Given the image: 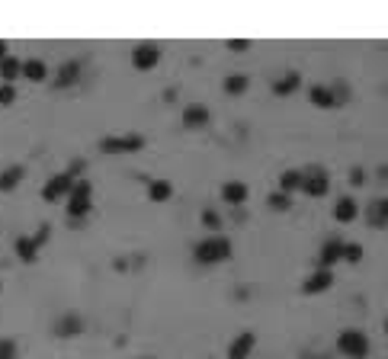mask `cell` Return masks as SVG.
Returning <instances> with one entry per match:
<instances>
[{
    "instance_id": "obj_12",
    "label": "cell",
    "mask_w": 388,
    "mask_h": 359,
    "mask_svg": "<svg viewBox=\"0 0 388 359\" xmlns=\"http://www.w3.org/2000/svg\"><path fill=\"white\" fill-rule=\"evenodd\" d=\"M209 126V109L193 103V106L183 109V128H206Z\"/></svg>"
},
{
    "instance_id": "obj_30",
    "label": "cell",
    "mask_w": 388,
    "mask_h": 359,
    "mask_svg": "<svg viewBox=\"0 0 388 359\" xmlns=\"http://www.w3.org/2000/svg\"><path fill=\"white\" fill-rule=\"evenodd\" d=\"M228 49H232V51H244V49H250V42H248V39H232V42H228Z\"/></svg>"
},
{
    "instance_id": "obj_25",
    "label": "cell",
    "mask_w": 388,
    "mask_h": 359,
    "mask_svg": "<svg viewBox=\"0 0 388 359\" xmlns=\"http://www.w3.org/2000/svg\"><path fill=\"white\" fill-rule=\"evenodd\" d=\"M248 87H250V77H248V74H232V77H225V93H232V97L244 93Z\"/></svg>"
},
{
    "instance_id": "obj_16",
    "label": "cell",
    "mask_w": 388,
    "mask_h": 359,
    "mask_svg": "<svg viewBox=\"0 0 388 359\" xmlns=\"http://www.w3.org/2000/svg\"><path fill=\"white\" fill-rule=\"evenodd\" d=\"M81 331H83L81 315H61L58 321H55V334L58 337H77Z\"/></svg>"
},
{
    "instance_id": "obj_19",
    "label": "cell",
    "mask_w": 388,
    "mask_h": 359,
    "mask_svg": "<svg viewBox=\"0 0 388 359\" xmlns=\"http://www.w3.org/2000/svg\"><path fill=\"white\" fill-rule=\"evenodd\" d=\"M77 77H81V65H77V61H65V65L58 67L55 87H71V84H77Z\"/></svg>"
},
{
    "instance_id": "obj_32",
    "label": "cell",
    "mask_w": 388,
    "mask_h": 359,
    "mask_svg": "<svg viewBox=\"0 0 388 359\" xmlns=\"http://www.w3.org/2000/svg\"><path fill=\"white\" fill-rule=\"evenodd\" d=\"M350 183H353V186H359V183H363V170H359V167H356V170H350Z\"/></svg>"
},
{
    "instance_id": "obj_11",
    "label": "cell",
    "mask_w": 388,
    "mask_h": 359,
    "mask_svg": "<svg viewBox=\"0 0 388 359\" xmlns=\"http://www.w3.org/2000/svg\"><path fill=\"white\" fill-rule=\"evenodd\" d=\"M254 347H257V334L254 331H244V334H238L234 343L228 347V359H248Z\"/></svg>"
},
{
    "instance_id": "obj_4",
    "label": "cell",
    "mask_w": 388,
    "mask_h": 359,
    "mask_svg": "<svg viewBox=\"0 0 388 359\" xmlns=\"http://www.w3.org/2000/svg\"><path fill=\"white\" fill-rule=\"evenodd\" d=\"M145 148V138L141 135H106L99 142V151L103 154H132V151Z\"/></svg>"
},
{
    "instance_id": "obj_22",
    "label": "cell",
    "mask_w": 388,
    "mask_h": 359,
    "mask_svg": "<svg viewBox=\"0 0 388 359\" xmlns=\"http://www.w3.org/2000/svg\"><path fill=\"white\" fill-rule=\"evenodd\" d=\"M174 196V186L167 183V180H148V199L151 202H167Z\"/></svg>"
},
{
    "instance_id": "obj_34",
    "label": "cell",
    "mask_w": 388,
    "mask_h": 359,
    "mask_svg": "<svg viewBox=\"0 0 388 359\" xmlns=\"http://www.w3.org/2000/svg\"><path fill=\"white\" fill-rule=\"evenodd\" d=\"M312 359H328V356H312Z\"/></svg>"
},
{
    "instance_id": "obj_28",
    "label": "cell",
    "mask_w": 388,
    "mask_h": 359,
    "mask_svg": "<svg viewBox=\"0 0 388 359\" xmlns=\"http://www.w3.org/2000/svg\"><path fill=\"white\" fill-rule=\"evenodd\" d=\"M19 347L17 340H10V337H0V359H17Z\"/></svg>"
},
{
    "instance_id": "obj_29",
    "label": "cell",
    "mask_w": 388,
    "mask_h": 359,
    "mask_svg": "<svg viewBox=\"0 0 388 359\" xmlns=\"http://www.w3.org/2000/svg\"><path fill=\"white\" fill-rule=\"evenodd\" d=\"M13 100H17V87H13V84H0V103H3V106H10Z\"/></svg>"
},
{
    "instance_id": "obj_33",
    "label": "cell",
    "mask_w": 388,
    "mask_h": 359,
    "mask_svg": "<svg viewBox=\"0 0 388 359\" xmlns=\"http://www.w3.org/2000/svg\"><path fill=\"white\" fill-rule=\"evenodd\" d=\"M7 58V42H0V61Z\"/></svg>"
},
{
    "instance_id": "obj_18",
    "label": "cell",
    "mask_w": 388,
    "mask_h": 359,
    "mask_svg": "<svg viewBox=\"0 0 388 359\" xmlns=\"http://www.w3.org/2000/svg\"><path fill=\"white\" fill-rule=\"evenodd\" d=\"M356 215H359V206H356V199H350V196H340L337 206H334V218H337V222H353Z\"/></svg>"
},
{
    "instance_id": "obj_24",
    "label": "cell",
    "mask_w": 388,
    "mask_h": 359,
    "mask_svg": "<svg viewBox=\"0 0 388 359\" xmlns=\"http://www.w3.org/2000/svg\"><path fill=\"white\" fill-rule=\"evenodd\" d=\"M292 190H302V170H282L280 174V192L289 196Z\"/></svg>"
},
{
    "instance_id": "obj_5",
    "label": "cell",
    "mask_w": 388,
    "mask_h": 359,
    "mask_svg": "<svg viewBox=\"0 0 388 359\" xmlns=\"http://www.w3.org/2000/svg\"><path fill=\"white\" fill-rule=\"evenodd\" d=\"M328 190H330V176H328V170H321V167H308V170H302V192L305 196H328Z\"/></svg>"
},
{
    "instance_id": "obj_14",
    "label": "cell",
    "mask_w": 388,
    "mask_h": 359,
    "mask_svg": "<svg viewBox=\"0 0 388 359\" xmlns=\"http://www.w3.org/2000/svg\"><path fill=\"white\" fill-rule=\"evenodd\" d=\"M340 247H343V241L330 237V241L321 247V253H318V269H330V267H334V263L340 260Z\"/></svg>"
},
{
    "instance_id": "obj_31",
    "label": "cell",
    "mask_w": 388,
    "mask_h": 359,
    "mask_svg": "<svg viewBox=\"0 0 388 359\" xmlns=\"http://www.w3.org/2000/svg\"><path fill=\"white\" fill-rule=\"evenodd\" d=\"M202 222H206L209 228H218V225H222V222H218V215H215V212H202Z\"/></svg>"
},
{
    "instance_id": "obj_26",
    "label": "cell",
    "mask_w": 388,
    "mask_h": 359,
    "mask_svg": "<svg viewBox=\"0 0 388 359\" xmlns=\"http://www.w3.org/2000/svg\"><path fill=\"white\" fill-rule=\"evenodd\" d=\"M340 260L359 263V260H363V244H343V247H340Z\"/></svg>"
},
{
    "instance_id": "obj_7",
    "label": "cell",
    "mask_w": 388,
    "mask_h": 359,
    "mask_svg": "<svg viewBox=\"0 0 388 359\" xmlns=\"http://www.w3.org/2000/svg\"><path fill=\"white\" fill-rule=\"evenodd\" d=\"M71 190H74V180H71L67 174H55L49 183L42 186V199L58 202V199H65V196H71Z\"/></svg>"
},
{
    "instance_id": "obj_23",
    "label": "cell",
    "mask_w": 388,
    "mask_h": 359,
    "mask_svg": "<svg viewBox=\"0 0 388 359\" xmlns=\"http://www.w3.org/2000/svg\"><path fill=\"white\" fill-rule=\"evenodd\" d=\"M366 218H369V225L375 228V225H388V199H375L369 206V212H366Z\"/></svg>"
},
{
    "instance_id": "obj_15",
    "label": "cell",
    "mask_w": 388,
    "mask_h": 359,
    "mask_svg": "<svg viewBox=\"0 0 388 359\" xmlns=\"http://www.w3.org/2000/svg\"><path fill=\"white\" fill-rule=\"evenodd\" d=\"M308 100H312L318 109L340 106V103H337V97H334V90H330V87H324V84H314L312 90H308Z\"/></svg>"
},
{
    "instance_id": "obj_21",
    "label": "cell",
    "mask_w": 388,
    "mask_h": 359,
    "mask_svg": "<svg viewBox=\"0 0 388 359\" xmlns=\"http://www.w3.org/2000/svg\"><path fill=\"white\" fill-rule=\"evenodd\" d=\"M19 71H23V61H19L17 55H7V58L0 61V77H3V84H13L19 77Z\"/></svg>"
},
{
    "instance_id": "obj_10",
    "label": "cell",
    "mask_w": 388,
    "mask_h": 359,
    "mask_svg": "<svg viewBox=\"0 0 388 359\" xmlns=\"http://www.w3.org/2000/svg\"><path fill=\"white\" fill-rule=\"evenodd\" d=\"M248 196H250V190H248V183H241V180H225V186H222V199L228 202V206H244L248 202Z\"/></svg>"
},
{
    "instance_id": "obj_1",
    "label": "cell",
    "mask_w": 388,
    "mask_h": 359,
    "mask_svg": "<svg viewBox=\"0 0 388 359\" xmlns=\"http://www.w3.org/2000/svg\"><path fill=\"white\" fill-rule=\"evenodd\" d=\"M193 257H196V263H222V260L232 257V241L225 234H212V237L193 247Z\"/></svg>"
},
{
    "instance_id": "obj_8",
    "label": "cell",
    "mask_w": 388,
    "mask_h": 359,
    "mask_svg": "<svg viewBox=\"0 0 388 359\" xmlns=\"http://www.w3.org/2000/svg\"><path fill=\"white\" fill-rule=\"evenodd\" d=\"M49 241V225H42L39 234H33V237H17V253L26 260V263H33L35 253H39V247Z\"/></svg>"
},
{
    "instance_id": "obj_9",
    "label": "cell",
    "mask_w": 388,
    "mask_h": 359,
    "mask_svg": "<svg viewBox=\"0 0 388 359\" xmlns=\"http://www.w3.org/2000/svg\"><path fill=\"white\" fill-rule=\"evenodd\" d=\"M330 285H334V273H330V269H314V273L308 276L305 283H302V295L328 292Z\"/></svg>"
},
{
    "instance_id": "obj_17",
    "label": "cell",
    "mask_w": 388,
    "mask_h": 359,
    "mask_svg": "<svg viewBox=\"0 0 388 359\" xmlns=\"http://www.w3.org/2000/svg\"><path fill=\"white\" fill-rule=\"evenodd\" d=\"M23 176H26V167H19V164H13V167H7V170H0V192L17 190V186L23 183Z\"/></svg>"
},
{
    "instance_id": "obj_3",
    "label": "cell",
    "mask_w": 388,
    "mask_h": 359,
    "mask_svg": "<svg viewBox=\"0 0 388 359\" xmlns=\"http://www.w3.org/2000/svg\"><path fill=\"white\" fill-rule=\"evenodd\" d=\"M90 192H93V186L87 183V180H74V190L67 196V218H83L93 209Z\"/></svg>"
},
{
    "instance_id": "obj_27",
    "label": "cell",
    "mask_w": 388,
    "mask_h": 359,
    "mask_svg": "<svg viewBox=\"0 0 388 359\" xmlns=\"http://www.w3.org/2000/svg\"><path fill=\"white\" fill-rule=\"evenodd\" d=\"M266 206H270V209H276V212H286L292 202H289V196H286V192H270V196H266Z\"/></svg>"
},
{
    "instance_id": "obj_13",
    "label": "cell",
    "mask_w": 388,
    "mask_h": 359,
    "mask_svg": "<svg viewBox=\"0 0 388 359\" xmlns=\"http://www.w3.org/2000/svg\"><path fill=\"white\" fill-rule=\"evenodd\" d=\"M19 77L33 81V84H42V81L49 77V65H45L42 58H26V61H23V71H19Z\"/></svg>"
},
{
    "instance_id": "obj_6",
    "label": "cell",
    "mask_w": 388,
    "mask_h": 359,
    "mask_svg": "<svg viewBox=\"0 0 388 359\" xmlns=\"http://www.w3.org/2000/svg\"><path fill=\"white\" fill-rule=\"evenodd\" d=\"M157 61H161V45L157 42H138L132 49V65L138 71H151V67H157Z\"/></svg>"
},
{
    "instance_id": "obj_35",
    "label": "cell",
    "mask_w": 388,
    "mask_h": 359,
    "mask_svg": "<svg viewBox=\"0 0 388 359\" xmlns=\"http://www.w3.org/2000/svg\"><path fill=\"white\" fill-rule=\"evenodd\" d=\"M385 334H388V321H385Z\"/></svg>"
},
{
    "instance_id": "obj_20",
    "label": "cell",
    "mask_w": 388,
    "mask_h": 359,
    "mask_svg": "<svg viewBox=\"0 0 388 359\" xmlns=\"http://www.w3.org/2000/svg\"><path fill=\"white\" fill-rule=\"evenodd\" d=\"M298 84H302V74H298V71H289V74H282L280 81L273 84V93H276V97H289Z\"/></svg>"
},
{
    "instance_id": "obj_2",
    "label": "cell",
    "mask_w": 388,
    "mask_h": 359,
    "mask_svg": "<svg viewBox=\"0 0 388 359\" xmlns=\"http://www.w3.org/2000/svg\"><path fill=\"white\" fill-rule=\"evenodd\" d=\"M337 350L350 359H366V353H369V337L363 331H356V327H347V331L337 334Z\"/></svg>"
}]
</instances>
